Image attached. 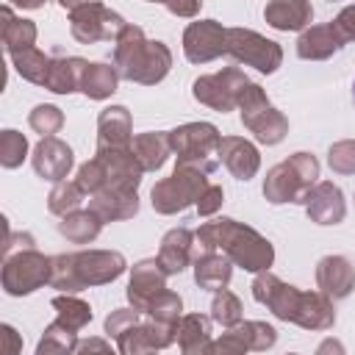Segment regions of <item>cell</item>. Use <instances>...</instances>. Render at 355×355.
Wrapping results in <instances>:
<instances>
[{
  "label": "cell",
  "mask_w": 355,
  "mask_h": 355,
  "mask_svg": "<svg viewBox=\"0 0 355 355\" xmlns=\"http://www.w3.org/2000/svg\"><path fill=\"white\" fill-rule=\"evenodd\" d=\"M202 252H225L233 261V266H241L252 275L275 263L272 241L261 236L255 227L236 222L230 216H216L194 230V258Z\"/></svg>",
  "instance_id": "obj_1"
},
{
  "label": "cell",
  "mask_w": 355,
  "mask_h": 355,
  "mask_svg": "<svg viewBox=\"0 0 355 355\" xmlns=\"http://www.w3.org/2000/svg\"><path fill=\"white\" fill-rule=\"evenodd\" d=\"M114 67L122 80L155 86L172 69V50L158 39H147L144 28L128 22L114 39Z\"/></svg>",
  "instance_id": "obj_2"
},
{
  "label": "cell",
  "mask_w": 355,
  "mask_h": 355,
  "mask_svg": "<svg viewBox=\"0 0 355 355\" xmlns=\"http://www.w3.org/2000/svg\"><path fill=\"white\" fill-rule=\"evenodd\" d=\"M128 261L119 250H78V252H58L53 255V275L50 286L58 291L78 294L83 288L108 286L122 277Z\"/></svg>",
  "instance_id": "obj_3"
},
{
  "label": "cell",
  "mask_w": 355,
  "mask_h": 355,
  "mask_svg": "<svg viewBox=\"0 0 355 355\" xmlns=\"http://www.w3.org/2000/svg\"><path fill=\"white\" fill-rule=\"evenodd\" d=\"M319 172H322L319 158L308 150H297L266 172L261 191L272 205H286V202L305 205L311 189L319 183Z\"/></svg>",
  "instance_id": "obj_4"
},
{
  "label": "cell",
  "mask_w": 355,
  "mask_h": 355,
  "mask_svg": "<svg viewBox=\"0 0 355 355\" xmlns=\"http://www.w3.org/2000/svg\"><path fill=\"white\" fill-rule=\"evenodd\" d=\"M219 141L222 133L214 122H186L169 130V144L175 153V164L194 166L211 175L219 166Z\"/></svg>",
  "instance_id": "obj_5"
},
{
  "label": "cell",
  "mask_w": 355,
  "mask_h": 355,
  "mask_svg": "<svg viewBox=\"0 0 355 355\" xmlns=\"http://www.w3.org/2000/svg\"><path fill=\"white\" fill-rule=\"evenodd\" d=\"M239 116L241 125L255 136L258 144L275 147L288 136V119L280 108H275L261 83H247L239 94Z\"/></svg>",
  "instance_id": "obj_6"
},
{
  "label": "cell",
  "mask_w": 355,
  "mask_h": 355,
  "mask_svg": "<svg viewBox=\"0 0 355 355\" xmlns=\"http://www.w3.org/2000/svg\"><path fill=\"white\" fill-rule=\"evenodd\" d=\"M50 275H53V255H44L36 247H17L3 255L0 283L8 297H28L50 286Z\"/></svg>",
  "instance_id": "obj_7"
},
{
  "label": "cell",
  "mask_w": 355,
  "mask_h": 355,
  "mask_svg": "<svg viewBox=\"0 0 355 355\" xmlns=\"http://www.w3.org/2000/svg\"><path fill=\"white\" fill-rule=\"evenodd\" d=\"M208 175L194 169V166H180L175 164L172 175L169 178H161L155 180V186L150 189V205L155 214L161 216H175V214H183L186 208L197 205L200 194L205 191L208 186Z\"/></svg>",
  "instance_id": "obj_8"
},
{
  "label": "cell",
  "mask_w": 355,
  "mask_h": 355,
  "mask_svg": "<svg viewBox=\"0 0 355 355\" xmlns=\"http://www.w3.org/2000/svg\"><path fill=\"white\" fill-rule=\"evenodd\" d=\"M227 55L261 75H272L283 64V47L252 28H227Z\"/></svg>",
  "instance_id": "obj_9"
},
{
  "label": "cell",
  "mask_w": 355,
  "mask_h": 355,
  "mask_svg": "<svg viewBox=\"0 0 355 355\" xmlns=\"http://www.w3.org/2000/svg\"><path fill=\"white\" fill-rule=\"evenodd\" d=\"M125 17L116 14L114 8H108L100 0H89L86 6L69 11V33L75 42L80 44H97V42H114L122 28H125Z\"/></svg>",
  "instance_id": "obj_10"
},
{
  "label": "cell",
  "mask_w": 355,
  "mask_h": 355,
  "mask_svg": "<svg viewBox=\"0 0 355 355\" xmlns=\"http://www.w3.org/2000/svg\"><path fill=\"white\" fill-rule=\"evenodd\" d=\"M247 83H250V78L239 67H222L214 75H200L191 83V97L200 105H208L211 111L227 114V111L239 108V94L244 92Z\"/></svg>",
  "instance_id": "obj_11"
},
{
  "label": "cell",
  "mask_w": 355,
  "mask_h": 355,
  "mask_svg": "<svg viewBox=\"0 0 355 355\" xmlns=\"http://www.w3.org/2000/svg\"><path fill=\"white\" fill-rule=\"evenodd\" d=\"M183 55L189 64H211L227 55V28L216 19L189 22L183 31Z\"/></svg>",
  "instance_id": "obj_12"
},
{
  "label": "cell",
  "mask_w": 355,
  "mask_h": 355,
  "mask_svg": "<svg viewBox=\"0 0 355 355\" xmlns=\"http://www.w3.org/2000/svg\"><path fill=\"white\" fill-rule=\"evenodd\" d=\"M116 349L122 355H144V352H158L166 349L178 341V324H164L150 316H141L136 324L122 330L116 338Z\"/></svg>",
  "instance_id": "obj_13"
},
{
  "label": "cell",
  "mask_w": 355,
  "mask_h": 355,
  "mask_svg": "<svg viewBox=\"0 0 355 355\" xmlns=\"http://www.w3.org/2000/svg\"><path fill=\"white\" fill-rule=\"evenodd\" d=\"M31 164H33L36 178H42L47 183H58V180L69 178V172L75 166V153H72V147L64 139H58V136H42L39 144L33 147Z\"/></svg>",
  "instance_id": "obj_14"
},
{
  "label": "cell",
  "mask_w": 355,
  "mask_h": 355,
  "mask_svg": "<svg viewBox=\"0 0 355 355\" xmlns=\"http://www.w3.org/2000/svg\"><path fill=\"white\" fill-rule=\"evenodd\" d=\"M94 155L103 164L105 189H139L144 169L133 147H97Z\"/></svg>",
  "instance_id": "obj_15"
},
{
  "label": "cell",
  "mask_w": 355,
  "mask_h": 355,
  "mask_svg": "<svg viewBox=\"0 0 355 355\" xmlns=\"http://www.w3.org/2000/svg\"><path fill=\"white\" fill-rule=\"evenodd\" d=\"M166 272L161 266L158 258H144V261H136L130 266V277H128V288H125V297L128 302L136 308V311H147V305L153 302L155 294H161L166 288Z\"/></svg>",
  "instance_id": "obj_16"
},
{
  "label": "cell",
  "mask_w": 355,
  "mask_h": 355,
  "mask_svg": "<svg viewBox=\"0 0 355 355\" xmlns=\"http://www.w3.org/2000/svg\"><path fill=\"white\" fill-rule=\"evenodd\" d=\"M305 216L313 222V225H341L344 216H347V200H344V191L333 183V180H319L308 200H305Z\"/></svg>",
  "instance_id": "obj_17"
},
{
  "label": "cell",
  "mask_w": 355,
  "mask_h": 355,
  "mask_svg": "<svg viewBox=\"0 0 355 355\" xmlns=\"http://www.w3.org/2000/svg\"><path fill=\"white\" fill-rule=\"evenodd\" d=\"M347 44L344 33L338 31V25L322 22V25H308L305 31H300L297 36V55L302 61H327L330 55H336L341 47Z\"/></svg>",
  "instance_id": "obj_18"
},
{
  "label": "cell",
  "mask_w": 355,
  "mask_h": 355,
  "mask_svg": "<svg viewBox=\"0 0 355 355\" xmlns=\"http://www.w3.org/2000/svg\"><path fill=\"white\" fill-rule=\"evenodd\" d=\"M316 288L333 302L347 300L355 291V266L347 255H324L316 263Z\"/></svg>",
  "instance_id": "obj_19"
},
{
  "label": "cell",
  "mask_w": 355,
  "mask_h": 355,
  "mask_svg": "<svg viewBox=\"0 0 355 355\" xmlns=\"http://www.w3.org/2000/svg\"><path fill=\"white\" fill-rule=\"evenodd\" d=\"M219 164H225V169L236 180L247 183L261 169V153L244 136H222V141H219Z\"/></svg>",
  "instance_id": "obj_20"
},
{
  "label": "cell",
  "mask_w": 355,
  "mask_h": 355,
  "mask_svg": "<svg viewBox=\"0 0 355 355\" xmlns=\"http://www.w3.org/2000/svg\"><path fill=\"white\" fill-rule=\"evenodd\" d=\"M291 324H297V327H302V330H313V333L330 330V327L336 324L333 300H330L327 294H322V291H302V288H300Z\"/></svg>",
  "instance_id": "obj_21"
},
{
  "label": "cell",
  "mask_w": 355,
  "mask_h": 355,
  "mask_svg": "<svg viewBox=\"0 0 355 355\" xmlns=\"http://www.w3.org/2000/svg\"><path fill=\"white\" fill-rule=\"evenodd\" d=\"M263 19L275 31L300 33L313 22V6L311 0H266Z\"/></svg>",
  "instance_id": "obj_22"
},
{
  "label": "cell",
  "mask_w": 355,
  "mask_h": 355,
  "mask_svg": "<svg viewBox=\"0 0 355 355\" xmlns=\"http://www.w3.org/2000/svg\"><path fill=\"white\" fill-rule=\"evenodd\" d=\"M164 266V272L172 277V275H180L186 266L194 263V230L189 227H172L164 233L161 239V247H158V255H155Z\"/></svg>",
  "instance_id": "obj_23"
},
{
  "label": "cell",
  "mask_w": 355,
  "mask_h": 355,
  "mask_svg": "<svg viewBox=\"0 0 355 355\" xmlns=\"http://www.w3.org/2000/svg\"><path fill=\"white\" fill-rule=\"evenodd\" d=\"M97 147H133V116L125 105H105L97 114Z\"/></svg>",
  "instance_id": "obj_24"
},
{
  "label": "cell",
  "mask_w": 355,
  "mask_h": 355,
  "mask_svg": "<svg viewBox=\"0 0 355 355\" xmlns=\"http://www.w3.org/2000/svg\"><path fill=\"white\" fill-rule=\"evenodd\" d=\"M89 208L103 222H125L139 214V189H103L89 197Z\"/></svg>",
  "instance_id": "obj_25"
},
{
  "label": "cell",
  "mask_w": 355,
  "mask_h": 355,
  "mask_svg": "<svg viewBox=\"0 0 355 355\" xmlns=\"http://www.w3.org/2000/svg\"><path fill=\"white\" fill-rule=\"evenodd\" d=\"M86 64L89 61L80 55H55V58H50L47 78L42 86L53 94H75V92H80V78H83Z\"/></svg>",
  "instance_id": "obj_26"
},
{
  "label": "cell",
  "mask_w": 355,
  "mask_h": 355,
  "mask_svg": "<svg viewBox=\"0 0 355 355\" xmlns=\"http://www.w3.org/2000/svg\"><path fill=\"white\" fill-rule=\"evenodd\" d=\"M194 283L202 288V291H219V288H227L230 286V277H233V261L225 255V252H202L194 258Z\"/></svg>",
  "instance_id": "obj_27"
},
{
  "label": "cell",
  "mask_w": 355,
  "mask_h": 355,
  "mask_svg": "<svg viewBox=\"0 0 355 355\" xmlns=\"http://www.w3.org/2000/svg\"><path fill=\"white\" fill-rule=\"evenodd\" d=\"M133 153L141 164L144 172H158L166 158L172 155V144H169V130H147V133H136L133 136Z\"/></svg>",
  "instance_id": "obj_28"
},
{
  "label": "cell",
  "mask_w": 355,
  "mask_h": 355,
  "mask_svg": "<svg viewBox=\"0 0 355 355\" xmlns=\"http://www.w3.org/2000/svg\"><path fill=\"white\" fill-rule=\"evenodd\" d=\"M214 319L205 313H183L178 322V347L183 355H202L211 344Z\"/></svg>",
  "instance_id": "obj_29"
},
{
  "label": "cell",
  "mask_w": 355,
  "mask_h": 355,
  "mask_svg": "<svg viewBox=\"0 0 355 355\" xmlns=\"http://www.w3.org/2000/svg\"><path fill=\"white\" fill-rule=\"evenodd\" d=\"M119 72L114 64H105V61H89L86 69H83V78H80V92L89 97V100H108L116 89H119Z\"/></svg>",
  "instance_id": "obj_30"
},
{
  "label": "cell",
  "mask_w": 355,
  "mask_h": 355,
  "mask_svg": "<svg viewBox=\"0 0 355 355\" xmlns=\"http://www.w3.org/2000/svg\"><path fill=\"white\" fill-rule=\"evenodd\" d=\"M103 225H105V222H103L100 214H94L92 208H78V211L61 216L58 233H61L69 244H92V241L100 236Z\"/></svg>",
  "instance_id": "obj_31"
},
{
  "label": "cell",
  "mask_w": 355,
  "mask_h": 355,
  "mask_svg": "<svg viewBox=\"0 0 355 355\" xmlns=\"http://www.w3.org/2000/svg\"><path fill=\"white\" fill-rule=\"evenodd\" d=\"M0 14H3V44H6V53H8V55L36 44L39 28H36L33 19L17 17V14L11 11V6H3Z\"/></svg>",
  "instance_id": "obj_32"
},
{
  "label": "cell",
  "mask_w": 355,
  "mask_h": 355,
  "mask_svg": "<svg viewBox=\"0 0 355 355\" xmlns=\"http://www.w3.org/2000/svg\"><path fill=\"white\" fill-rule=\"evenodd\" d=\"M78 347V330L69 327L67 322H61L58 316L44 327L39 344H36V355H61V352H75Z\"/></svg>",
  "instance_id": "obj_33"
},
{
  "label": "cell",
  "mask_w": 355,
  "mask_h": 355,
  "mask_svg": "<svg viewBox=\"0 0 355 355\" xmlns=\"http://www.w3.org/2000/svg\"><path fill=\"white\" fill-rule=\"evenodd\" d=\"M50 305H53L55 316H58L61 322H67L69 327H75V330H83V327L94 319L92 305H89L86 300H80L78 294H69V291H58V294L50 300Z\"/></svg>",
  "instance_id": "obj_34"
},
{
  "label": "cell",
  "mask_w": 355,
  "mask_h": 355,
  "mask_svg": "<svg viewBox=\"0 0 355 355\" xmlns=\"http://www.w3.org/2000/svg\"><path fill=\"white\" fill-rule=\"evenodd\" d=\"M86 197H89V194L80 189L78 180H67V178H64V180L53 183V189H50V194H47V211L55 214V216H67V214L83 208V200H86Z\"/></svg>",
  "instance_id": "obj_35"
},
{
  "label": "cell",
  "mask_w": 355,
  "mask_h": 355,
  "mask_svg": "<svg viewBox=\"0 0 355 355\" xmlns=\"http://www.w3.org/2000/svg\"><path fill=\"white\" fill-rule=\"evenodd\" d=\"M11 64L17 69V75L28 83H36L42 86L44 78H47V67H50V55H44L36 44L33 47H25L19 53H11Z\"/></svg>",
  "instance_id": "obj_36"
},
{
  "label": "cell",
  "mask_w": 355,
  "mask_h": 355,
  "mask_svg": "<svg viewBox=\"0 0 355 355\" xmlns=\"http://www.w3.org/2000/svg\"><path fill=\"white\" fill-rule=\"evenodd\" d=\"M233 330L239 333V338L244 341L247 352H266L277 344V330L261 319H241L239 324H233Z\"/></svg>",
  "instance_id": "obj_37"
},
{
  "label": "cell",
  "mask_w": 355,
  "mask_h": 355,
  "mask_svg": "<svg viewBox=\"0 0 355 355\" xmlns=\"http://www.w3.org/2000/svg\"><path fill=\"white\" fill-rule=\"evenodd\" d=\"M211 319L222 327H233L244 319V305L239 300V294H233L230 288H219L214 291V300H211Z\"/></svg>",
  "instance_id": "obj_38"
},
{
  "label": "cell",
  "mask_w": 355,
  "mask_h": 355,
  "mask_svg": "<svg viewBox=\"0 0 355 355\" xmlns=\"http://www.w3.org/2000/svg\"><path fill=\"white\" fill-rule=\"evenodd\" d=\"M144 316L155 319V322H164V324H178L180 316H183V297L172 288H164L161 294L153 297V302L147 305Z\"/></svg>",
  "instance_id": "obj_39"
},
{
  "label": "cell",
  "mask_w": 355,
  "mask_h": 355,
  "mask_svg": "<svg viewBox=\"0 0 355 355\" xmlns=\"http://www.w3.org/2000/svg\"><path fill=\"white\" fill-rule=\"evenodd\" d=\"M28 150H31V144H28L25 133H19L14 128L0 130V166L3 169L22 166V161L28 158Z\"/></svg>",
  "instance_id": "obj_40"
},
{
  "label": "cell",
  "mask_w": 355,
  "mask_h": 355,
  "mask_svg": "<svg viewBox=\"0 0 355 355\" xmlns=\"http://www.w3.org/2000/svg\"><path fill=\"white\" fill-rule=\"evenodd\" d=\"M28 125L39 136H55L64 128V111L58 105H53V103H39L28 114Z\"/></svg>",
  "instance_id": "obj_41"
},
{
  "label": "cell",
  "mask_w": 355,
  "mask_h": 355,
  "mask_svg": "<svg viewBox=\"0 0 355 355\" xmlns=\"http://www.w3.org/2000/svg\"><path fill=\"white\" fill-rule=\"evenodd\" d=\"M327 166L336 175H355V139L333 141L327 150Z\"/></svg>",
  "instance_id": "obj_42"
},
{
  "label": "cell",
  "mask_w": 355,
  "mask_h": 355,
  "mask_svg": "<svg viewBox=\"0 0 355 355\" xmlns=\"http://www.w3.org/2000/svg\"><path fill=\"white\" fill-rule=\"evenodd\" d=\"M75 180L80 183V189H83L89 197L105 189V175H103V164L97 161V155H94V158H89L86 164H80V166H78Z\"/></svg>",
  "instance_id": "obj_43"
},
{
  "label": "cell",
  "mask_w": 355,
  "mask_h": 355,
  "mask_svg": "<svg viewBox=\"0 0 355 355\" xmlns=\"http://www.w3.org/2000/svg\"><path fill=\"white\" fill-rule=\"evenodd\" d=\"M141 316H144V313H141V311H136L133 305H130V308H114V311L105 316V336L116 338L122 330H128L130 324H136Z\"/></svg>",
  "instance_id": "obj_44"
},
{
  "label": "cell",
  "mask_w": 355,
  "mask_h": 355,
  "mask_svg": "<svg viewBox=\"0 0 355 355\" xmlns=\"http://www.w3.org/2000/svg\"><path fill=\"white\" fill-rule=\"evenodd\" d=\"M222 202H225V189L216 186V183H208L205 191H202L200 200H197V214H200V216H214V214L222 208Z\"/></svg>",
  "instance_id": "obj_45"
},
{
  "label": "cell",
  "mask_w": 355,
  "mask_h": 355,
  "mask_svg": "<svg viewBox=\"0 0 355 355\" xmlns=\"http://www.w3.org/2000/svg\"><path fill=\"white\" fill-rule=\"evenodd\" d=\"M166 11L172 17H183V19H194L202 8V0H164Z\"/></svg>",
  "instance_id": "obj_46"
},
{
  "label": "cell",
  "mask_w": 355,
  "mask_h": 355,
  "mask_svg": "<svg viewBox=\"0 0 355 355\" xmlns=\"http://www.w3.org/2000/svg\"><path fill=\"white\" fill-rule=\"evenodd\" d=\"M333 22L338 25V31L344 33L347 42H355V3H352V6H344V8L336 14Z\"/></svg>",
  "instance_id": "obj_47"
},
{
  "label": "cell",
  "mask_w": 355,
  "mask_h": 355,
  "mask_svg": "<svg viewBox=\"0 0 355 355\" xmlns=\"http://www.w3.org/2000/svg\"><path fill=\"white\" fill-rule=\"evenodd\" d=\"M0 336H3V349L6 352H19L22 349V341H19V336H17V330L11 327V324H0Z\"/></svg>",
  "instance_id": "obj_48"
},
{
  "label": "cell",
  "mask_w": 355,
  "mask_h": 355,
  "mask_svg": "<svg viewBox=\"0 0 355 355\" xmlns=\"http://www.w3.org/2000/svg\"><path fill=\"white\" fill-rule=\"evenodd\" d=\"M75 352H111V344L103 338H86V341H78Z\"/></svg>",
  "instance_id": "obj_49"
},
{
  "label": "cell",
  "mask_w": 355,
  "mask_h": 355,
  "mask_svg": "<svg viewBox=\"0 0 355 355\" xmlns=\"http://www.w3.org/2000/svg\"><path fill=\"white\" fill-rule=\"evenodd\" d=\"M8 3L17 6V8H28V11H36V8L44 6V0H8Z\"/></svg>",
  "instance_id": "obj_50"
},
{
  "label": "cell",
  "mask_w": 355,
  "mask_h": 355,
  "mask_svg": "<svg viewBox=\"0 0 355 355\" xmlns=\"http://www.w3.org/2000/svg\"><path fill=\"white\" fill-rule=\"evenodd\" d=\"M55 3H58V6L64 8V11H75V8H80V6H86L89 0H55Z\"/></svg>",
  "instance_id": "obj_51"
},
{
  "label": "cell",
  "mask_w": 355,
  "mask_h": 355,
  "mask_svg": "<svg viewBox=\"0 0 355 355\" xmlns=\"http://www.w3.org/2000/svg\"><path fill=\"white\" fill-rule=\"evenodd\" d=\"M352 100H355V80H352Z\"/></svg>",
  "instance_id": "obj_52"
},
{
  "label": "cell",
  "mask_w": 355,
  "mask_h": 355,
  "mask_svg": "<svg viewBox=\"0 0 355 355\" xmlns=\"http://www.w3.org/2000/svg\"><path fill=\"white\" fill-rule=\"evenodd\" d=\"M147 3H164V0H147Z\"/></svg>",
  "instance_id": "obj_53"
},
{
  "label": "cell",
  "mask_w": 355,
  "mask_h": 355,
  "mask_svg": "<svg viewBox=\"0 0 355 355\" xmlns=\"http://www.w3.org/2000/svg\"><path fill=\"white\" fill-rule=\"evenodd\" d=\"M327 3H336V0H327Z\"/></svg>",
  "instance_id": "obj_54"
}]
</instances>
